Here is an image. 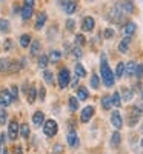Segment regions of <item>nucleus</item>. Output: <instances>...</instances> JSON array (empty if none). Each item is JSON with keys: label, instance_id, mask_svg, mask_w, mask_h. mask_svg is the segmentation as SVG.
<instances>
[{"label": "nucleus", "instance_id": "c03bdc74", "mask_svg": "<svg viewBox=\"0 0 143 154\" xmlns=\"http://www.w3.org/2000/svg\"><path fill=\"white\" fill-rule=\"evenodd\" d=\"M74 26H75L74 20H72V19H68V20H66V29H68V31H74Z\"/></svg>", "mask_w": 143, "mask_h": 154}, {"label": "nucleus", "instance_id": "5701e85b", "mask_svg": "<svg viewBox=\"0 0 143 154\" xmlns=\"http://www.w3.org/2000/svg\"><path fill=\"white\" fill-rule=\"evenodd\" d=\"M135 66H137V63H134V62H128V63H125V74H126V77H134Z\"/></svg>", "mask_w": 143, "mask_h": 154}, {"label": "nucleus", "instance_id": "4be33fe9", "mask_svg": "<svg viewBox=\"0 0 143 154\" xmlns=\"http://www.w3.org/2000/svg\"><path fill=\"white\" fill-rule=\"evenodd\" d=\"M60 59H62V53L59 49H54V51H51V53H48L49 63H57V62H60Z\"/></svg>", "mask_w": 143, "mask_h": 154}, {"label": "nucleus", "instance_id": "e433bc0d", "mask_svg": "<svg viewBox=\"0 0 143 154\" xmlns=\"http://www.w3.org/2000/svg\"><path fill=\"white\" fill-rule=\"evenodd\" d=\"M71 54H72V57H75V59H80V57L83 56V53H82V48L75 45V46L71 49Z\"/></svg>", "mask_w": 143, "mask_h": 154}, {"label": "nucleus", "instance_id": "7ed1b4c3", "mask_svg": "<svg viewBox=\"0 0 143 154\" xmlns=\"http://www.w3.org/2000/svg\"><path fill=\"white\" fill-rule=\"evenodd\" d=\"M42 128H43V134H45L46 137H54V136L57 134V131H59L57 122L53 120V119H48L46 122H43Z\"/></svg>", "mask_w": 143, "mask_h": 154}, {"label": "nucleus", "instance_id": "0eeeda50", "mask_svg": "<svg viewBox=\"0 0 143 154\" xmlns=\"http://www.w3.org/2000/svg\"><path fill=\"white\" fill-rule=\"evenodd\" d=\"M62 8L68 16L74 14L77 9V0H62Z\"/></svg>", "mask_w": 143, "mask_h": 154}, {"label": "nucleus", "instance_id": "a19ab883", "mask_svg": "<svg viewBox=\"0 0 143 154\" xmlns=\"http://www.w3.org/2000/svg\"><path fill=\"white\" fill-rule=\"evenodd\" d=\"M134 77H137V79H141V77H143V65H141V63H137Z\"/></svg>", "mask_w": 143, "mask_h": 154}, {"label": "nucleus", "instance_id": "72a5a7b5", "mask_svg": "<svg viewBox=\"0 0 143 154\" xmlns=\"http://www.w3.org/2000/svg\"><path fill=\"white\" fill-rule=\"evenodd\" d=\"M53 71H49V69H43V80L48 83V85H53L54 83V79H53Z\"/></svg>", "mask_w": 143, "mask_h": 154}, {"label": "nucleus", "instance_id": "b1692460", "mask_svg": "<svg viewBox=\"0 0 143 154\" xmlns=\"http://www.w3.org/2000/svg\"><path fill=\"white\" fill-rule=\"evenodd\" d=\"M74 72H75V75L79 77V79H83V77H86V69H85V66L82 65V63H75Z\"/></svg>", "mask_w": 143, "mask_h": 154}, {"label": "nucleus", "instance_id": "412c9836", "mask_svg": "<svg viewBox=\"0 0 143 154\" xmlns=\"http://www.w3.org/2000/svg\"><path fill=\"white\" fill-rule=\"evenodd\" d=\"M31 42H32V38H31V34H28V32H25L19 37V43L22 48H28L31 45Z\"/></svg>", "mask_w": 143, "mask_h": 154}, {"label": "nucleus", "instance_id": "8fccbe9b", "mask_svg": "<svg viewBox=\"0 0 143 154\" xmlns=\"http://www.w3.org/2000/svg\"><path fill=\"white\" fill-rule=\"evenodd\" d=\"M38 89H40V97H38V99H40V102H43V100H45V88L40 86Z\"/></svg>", "mask_w": 143, "mask_h": 154}, {"label": "nucleus", "instance_id": "f704fd0d", "mask_svg": "<svg viewBox=\"0 0 143 154\" xmlns=\"http://www.w3.org/2000/svg\"><path fill=\"white\" fill-rule=\"evenodd\" d=\"M99 86H100L99 75L97 74H93V75H91V88H93V89H99Z\"/></svg>", "mask_w": 143, "mask_h": 154}, {"label": "nucleus", "instance_id": "864d4df0", "mask_svg": "<svg viewBox=\"0 0 143 154\" xmlns=\"http://www.w3.org/2000/svg\"><path fill=\"white\" fill-rule=\"evenodd\" d=\"M2 154H9V151H8V149H3V151H2Z\"/></svg>", "mask_w": 143, "mask_h": 154}, {"label": "nucleus", "instance_id": "49530a36", "mask_svg": "<svg viewBox=\"0 0 143 154\" xmlns=\"http://www.w3.org/2000/svg\"><path fill=\"white\" fill-rule=\"evenodd\" d=\"M114 35V29L112 28H106L105 29V38H111Z\"/></svg>", "mask_w": 143, "mask_h": 154}, {"label": "nucleus", "instance_id": "ddd939ff", "mask_svg": "<svg viewBox=\"0 0 143 154\" xmlns=\"http://www.w3.org/2000/svg\"><path fill=\"white\" fill-rule=\"evenodd\" d=\"M135 29H137V25H135L134 22H128V23H125V25H123L122 32H123V35H125V37H131V35L135 32Z\"/></svg>", "mask_w": 143, "mask_h": 154}, {"label": "nucleus", "instance_id": "3c124183", "mask_svg": "<svg viewBox=\"0 0 143 154\" xmlns=\"http://www.w3.org/2000/svg\"><path fill=\"white\" fill-rule=\"evenodd\" d=\"M14 154H23V152H22V146H20V145H16V146H14Z\"/></svg>", "mask_w": 143, "mask_h": 154}, {"label": "nucleus", "instance_id": "f3484780", "mask_svg": "<svg viewBox=\"0 0 143 154\" xmlns=\"http://www.w3.org/2000/svg\"><path fill=\"white\" fill-rule=\"evenodd\" d=\"M40 51H42V43H40V40L35 38V40H32L31 45H29V53H31V56H38Z\"/></svg>", "mask_w": 143, "mask_h": 154}, {"label": "nucleus", "instance_id": "2f4dec72", "mask_svg": "<svg viewBox=\"0 0 143 154\" xmlns=\"http://www.w3.org/2000/svg\"><path fill=\"white\" fill-rule=\"evenodd\" d=\"M111 102H112V105L114 106H122V97H120V93L119 91H115L112 96H111Z\"/></svg>", "mask_w": 143, "mask_h": 154}, {"label": "nucleus", "instance_id": "9b49d317", "mask_svg": "<svg viewBox=\"0 0 143 154\" xmlns=\"http://www.w3.org/2000/svg\"><path fill=\"white\" fill-rule=\"evenodd\" d=\"M94 26H96V20L91 16H88V17H85L82 20V31L83 32H91L94 29Z\"/></svg>", "mask_w": 143, "mask_h": 154}, {"label": "nucleus", "instance_id": "5fc2aeb1", "mask_svg": "<svg viewBox=\"0 0 143 154\" xmlns=\"http://www.w3.org/2000/svg\"><path fill=\"white\" fill-rule=\"evenodd\" d=\"M141 148H143V139H141Z\"/></svg>", "mask_w": 143, "mask_h": 154}, {"label": "nucleus", "instance_id": "c9c22d12", "mask_svg": "<svg viewBox=\"0 0 143 154\" xmlns=\"http://www.w3.org/2000/svg\"><path fill=\"white\" fill-rule=\"evenodd\" d=\"M9 31V20L0 19V32H8Z\"/></svg>", "mask_w": 143, "mask_h": 154}, {"label": "nucleus", "instance_id": "6e6d98bb", "mask_svg": "<svg viewBox=\"0 0 143 154\" xmlns=\"http://www.w3.org/2000/svg\"><path fill=\"white\" fill-rule=\"evenodd\" d=\"M0 2H3V0H0Z\"/></svg>", "mask_w": 143, "mask_h": 154}, {"label": "nucleus", "instance_id": "473e14b6", "mask_svg": "<svg viewBox=\"0 0 143 154\" xmlns=\"http://www.w3.org/2000/svg\"><path fill=\"white\" fill-rule=\"evenodd\" d=\"M111 106H112L111 97H109L108 94H105V96L102 97V108H103V109H111Z\"/></svg>", "mask_w": 143, "mask_h": 154}, {"label": "nucleus", "instance_id": "39448f33", "mask_svg": "<svg viewBox=\"0 0 143 154\" xmlns=\"http://www.w3.org/2000/svg\"><path fill=\"white\" fill-rule=\"evenodd\" d=\"M140 117H141V108H138V106H134V108L131 109V112H129L128 125H129V126H135V125L138 123Z\"/></svg>", "mask_w": 143, "mask_h": 154}, {"label": "nucleus", "instance_id": "2eb2a0df", "mask_svg": "<svg viewBox=\"0 0 143 154\" xmlns=\"http://www.w3.org/2000/svg\"><path fill=\"white\" fill-rule=\"evenodd\" d=\"M43 122H45V114H43L42 111L32 112V123H34L35 128H40V126L43 125Z\"/></svg>", "mask_w": 143, "mask_h": 154}, {"label": "nucleus", "instance_id": "7c9ffc66", "mask_svg": "<svg viewBox=\"0 0 143 154\" xmlns=\"http://www.w3.org/2000/svg\"><path fill=\"white\" fill-rule=\"evenodd\" d=\"M120 142H122V136H120V133H119V131L112 133V136H111V146H119Z\"/></svg>", "mask_w": 143, "mask_h": 154}, {"label": "nucleus", "instance_id": "aec40b11", "mask_svg": "<svg viewBox=\"0 0 143 154\" xmlns=\"http://www.w3.org/2000/svg\"><path fill=\"white\" fill-rule=\"evenodd\" d=\"M129 43H131V37H123L120 43H119V51L122 54H126L128 49H129Z\"/></svg>", "mask_w": 143, "mask_h": 154}, {"label": "nucleus", "instance_id": "c85d7f7f", "mask_svg": "<svg viewBox=\"0 0 143 154\" xmlns=\"http://www.w3.org/2000/svg\"><path fill=\"white\" fill-rule=\"evenodd\" d=\"M115 79H122L125 75V63L123 62H119L117 63V68H115Z\"/></svg>", "mask_w": 143, "mask_h": 154}, {"label": "nucleus", "instance_id": "393cba45", "mask_svg": "<svg viewBox=\"0 0 143 154\" xmlns=\"http://www.w3.org/2000/svg\"><path fill=\"white\" fill-rule=\"evenodd\" d=\"M37 63H38V68H40V69H46L48 63H49V60H48V54H38V60H37Z\"/></svg>", "mask_w": 143, "mask_h": 154}, {"label": "nucleus", "instance_id": "1a4fd4ad", "mask_svg": "<svg viewBox=\"0 0 143 154\" xmlns=\"http://www.w3.org/2000/svg\"><path fill=\"white\" fill-rule=\"evenodd\" d=\"M111 123L112 126L115 128V130H122L123 128V119H122V116L119 111H112L111 112Z\"/></svg>", "mask_w": 143, "mask_h": 154}, {"label": "nucleus", "instance_id": "58836bf2", "mask_svg": "<svg viewBox=\"0 0 143 154\" xmlns=\"http://www.w3.org/2000/svg\"><path fill=\"white\" fill-rule=\"evenodd\" d=\"M9 93H11V97H12V100H19V88L16 86V85H12L11 88H9Z\"/></svg>", "mask_w": 143, "mask_h": 154}, {"label": "nucleus", "instance_id": "de8ad7c7", "mask_svg": "<svg viewBox=\"0 0 143 154\" xmlns=\"http://www.w3.org/2000/svg\"><path fill=\"white\" fill-rule=\"evenodd\" d=\"M62 149H63V146H62L60 143H56V145H54V148H53L54 154H60V152H62Z\"/></svg>", "mask_w": 143, "mask_h": 154}, {"label": "nucleus", "instance_id": "a878e982", "mask_svg": "<svg viewBox=\"0 0 143 154\" xmlns=\"http://www.w3.org/2000/svg\"><path fill=\"white\" fill-rule=\"evenodd\" d=\"M88 97H89V91H88L85 86H80L79 89H77V99H79V100L85 102Z\"/></svg>", "mask_w": 143, "mask_h": 154}, {"label": "nucleus", "instance_id": "c756f323", "mask_svg": "<svg viewBox=\"0 0 143 154\" xmlns=\"http://www.w3.org/2000/svg\"><path fill=\"white\" fill-rule=\"evenodd\" d=\"M68 106H69V111L71 112H75L77 109H79V99H77V97H69Z\"/></svg>", "mask_w": 143, "mask_h": 154}, {"label": "nucleus", "instance_id": "37998d69", "mask_svg": "<svg viewBox=\"0 0 143 154\" xmlns=\"http://www.w3.org/2000/svg\"><path fill=\"white\" fill-rule=\"evenodd\" d=\"M12 48V40L11 38H5V42H3V49L5 51H9Z\"/></svg>", "mask_w": 143, "mask_h": 154}, {"label": "nucleus", "instance_id": "bb28decb", "mask_svg": "<svg viewBox=\"0 0 143 154\" xmlns=\"http://www.w3.org/2000/svg\"><path fill=\"white\" fill-rule=\"evenodd\" d=\"M19 134L22 136V139H28L29 137V126H28V123L19 125Z\"/></svg>", "mask_w": 143, "mask_h": 154}, {"label": "nucleus", "instance_id": "20e7f679", "mask_svg": "<svg viewBox=\"0 0 143 154\" xmlns=\"http://www.w3.org/2000/svg\"><path fill=\"white\" fill-rule=\"evenodd\" d=\"M123 14H125V12L120 9L119 3H115V5L111 8V11H109L108 19H109L112 23H122V22H123Z\"/></svg>", "mask_w": 143, "mask_h": 154}, {"label": "nucleus", "instance_id": "09e8293b", "mask_svg": "<svg viewBox=\"0 0 143 154\" xmlns=\"http://www.w3.org/2000/svg\"><path fill=\"white\" fill-rule=\"evenodd\" d=\"M34 3H35V0H23V6L34 8Z\"/></svg>", "mask_w": 143, "mask_h": 154}, {"label": "nucleus", "instance_id": "603ef678", "mask_svg": "<svg viewBox=\"0 0 143 154\" xmlns=\"http://www.w3.org/2000/svg\"><path fill=\"white\" fill-rule=\"evenodd\" d=\"M2 145H3V140L0 139V154H2Z\"/></svg>", "mask_w": 143, "mask_h": 154}, {"label": "nucleus", "instance_id": "79ce46f5", "mask_svg": "<svg viewBox=\"0 0 143 154\" xmlns=\"http://www.w3.org/2000/svg\"><path fill=\"white\" fill-rule=\"evenodd\" d=\"M6 120H8V112L5 109H2L0 111V125H5Z\"/></svg>", "mask_w": 143, "mask_h": 154}, {"label": "nucleus", "instance_id": "a211bd4d", "mask_svg": "<svg viewBox=\"0 0 143 154\" xmlns=\"http://www.w3.org/2000/svg\"><path fill=\"white\" fill-rule=\"evenodd\" d=\"M26 99H28V103H34L35 99H37V88L35 85H31L28 89H26Z\"/></svg>", "mask_w": 143, "mask_h": 154}, {"label": "nucleus", "instance_id": "cd10ccee", "mask_svg": "<svg viewBox=\"0 0 143 154\" xmlns=\"http://www.w3.org/2000/svg\"><path fill=\"white\" fill-rule=\"evenodd\" d=\"M125 102H129L132 97H134V93H132V89H129V88H122V96H120Z\"/></svg>", "mask_w": 143, "mask_h": 154}, {"label": "nucleus", "instance_id": "dca6fc26", "mask_svg": "<svg viewBox=\"0 0 143 154\" xmlns=\"http://www.w3.org/2000/svg\"><path fill=\"white\" fill-rule=\"evenodd\" d=\"M66 140H68V145H69L71 148H77V146H79V136H77V133H75L74 130L68 133Z\"/></svg>", "mask_w": 143, "mask_h": 154}, {"label": "nucleus", "instance_id": "a18cd8bd", "mask_svg": "<svg viewBox=\"0 0 143 154\" xmlns=\"http://www.w3.org/2000/svg\"><path fill=\"white\" fill-rule=\"evenodd\" d=\"M69 85H71V88H77V85H79V77H77V75L71 77V80H69Z\"/></svg>", "mask_w": 143, "mask_h": 154}, {"label": "nucleus", "instance_id": "423d86ee", "mask_svg": "<svg viewBox=\"0 0 143 154\" xmlns=\"http://www.w3.org/2000/svg\"><path fill=\"white\" fill-rule=\"evenodd\" d=\"M12 97H11V93H9V89H6V88H3L2 91H0V106L2 108H6V106H9L11 103H12Z\"/></svg>", "mask_w": 143, "mask_h": 154}, {"label": "nucleus", "instance_id": "ea45409f", "mask_svg": "<svg viewBox=\"0 0 143 154\" xmlns=\"http://www.w3.org/2000/svg\"><path fill=\"white\" fill-rule=\"evenodd\" d=\"M85 43H86L85 35H83V34H77V35H75V45H77V46H83Z\"/></svg>", "mask_w": 143, "mask_h": 154}, {"label": "nucleus", "instance_id": "f8f14e48", "mask_svg": "<svg viewBox=\"0 0 143 154\" xmlns=\"http://www.w3.org/2000/svg\"><path fill=\"white\" fill-rule=\"evenodd\" d=\"M17 136H19V123L16 120H11L8 125V137L11 140H16Z\"/></svg>", "mask_w": 143, "mask_h": 154}, {"label": "nucleus", "instance_id": "4468645a", "mask_svg": "<svg viewBox=\"0 0 143 154\" xmlns=\"http://www.w3.org/2000/svg\"><path fill=\"white\" fill-rule=\"evenodd\" d=\"M46 20H48V16H46V12H40V14H38V16L35 17V25H34V28H35L37 31L43 29L45 23H46Z\"/></svg>", "mask_w": 143, "mask_h": 154}, {"label": "nucleus", "instance_id": "f03ea898", "mask_svg": "<svg viewBox=\"0 0 143 154\" xmlns=\"http://www.w3.org/2000/svg\"><path fill=\"white\" fill-rule=\"evenodd\" d=\"M69 80H71V74H69V69L68 68H62L57 74V85L60 89H65L68 85H69Z\"/></svg>", "mask_w": 143, "mask_h": 154}, {"label": "nucleus", "instance_id": "6e6552de", "mask_svg": "<svg viewBox=\"0 0 143 154\" xmlns=\"http://www.w3.org/2000/svg\"><path fill=\"white\" fill-rule=\"evenodd\" d=\"M93 116H94V106H91V105L85 106V108L82 109V112H80V122H82V123L89 122L91 119H93Z\"/></svg>", "mask_w": 143, "mask_h": 154}, {"label": "nucleus", "instance_id": "f257e3e1", "mask_svg": "<svg viewBox=\"0 0 143 154\" xmlns=\"http://www.w3.org/2000/svg\"><path fill=\"white\" fill-rule=\"evenodd\" d=\"M100 75H102V80H103V85L111 88L115 82V75L114 72L111 71L109 65H108V62H106V56L105 54H102L100 56Z\"/></svg>", "mask_w": 143, "mask_h": 154}, {"label": "nucleus", "instance_id": "9d476101", "mask_svg": "<svg viewBox=\"0 0 143 154\" xmlns=\"http://www.w3.org/2000/svg\"><path fill=\"white\" fill-rule=\"evenodd\" d=\"M119 6L125 14H132L134 9H135V5H134L132 0H122V2H119Z\"/></svg>", "mask_w": 143, "mask_h": 154}, {"label": "nucleus", "instance_id": "4c0bfd02", "mask_svg": "<svg viewBox=\"0 0 143 154\" xmlns=\"http://www.w3.org/2000/svg\"><path fill=\"white\" fill-rule=\"evenodd\" d=\"M9 59H0V71H8L9 69Z\"/></svg>", "mask_w": 143, "mask_h": 154}, {"label": "nucleus", "instance_id": "6ab92c4d", "mask_svg": "<svg viewBox=\"0 0 143 154\" xmlns=\"http://www.w3.org/2000/svg\"><path fill=\"white\" fill-rule=\"evenodd\" d=\"M34 14V8H29V6H22V11H20V17L23 22H26L32 17Z\"/></svg>", "mask_w": 143, "mask_h": 154}]
</instances>
